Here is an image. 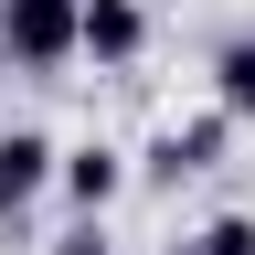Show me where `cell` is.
<instances>
[{
  "label": "cell",
  "mask_w": 255,
  "mask_h": 255,
  "mask_svg": "<svg viewBox=\"0 0 255 255\" xmlns=\"http://www.w3.org/2000/svg\"><path fill=\"white\" fill-rule=\"evenodd\" d=\"M0 53L32 85H64L85 64V0H0Z\"/></svg>",
  "instance_id": "obj_1"
},
{
  "label": "cell",
  "mask_w": 255,
  "mask_h": 255,
  "mask_svg": "<svg viewBox=\"0 0 255 255\" xmlns=\"http://www.w3.org/2000/svg\"><path fill=\"white\" fill-rule=\"evenodd\" d=\"M234 138H245V117H234V107L213 96V107H191V117H170V128H159V138L138 149V181H149V191H181V181H213L223 159H234Z\"/></svg>",
  "instance_id": "obj_2"
},
{
  "label": "cell",
  "mask_w": 255,
  "mask_h": 255,
  "mask_svg": "<svg viewBox=\"0 0 255 255\" xmlns=\"http://www.w3.org/2000/svg\"><path fill=\"white\" fill-rule=\"evenodd\" d=\"M53 181H64V138H53V128H32V117L0 128V223H21Z\"/></svg>",
  "instance_id": "obj_3"
},
{
  "label": "cell",
  "mask_w": 255,
  "mask_h": 255,
  "mask_svg": "<svg viewBox=\"0 0 255 255\" xmlns=\"http://www.w3.org/2000/svg\"><path fill=\"white\" fill-rule=\"evenodd\" d=\"M149 43H159L149 0H85V64H96V75H138Z\"/></svg>",
  "instance_id": "obj_4"
},
{
  "label": "cell",
  "mask_w": 255,
  "mask_h": 255,
  "mask_svg": "<svg viewBox=\"0 0 255 255\" xmlns=\"http://www.w3.org/2000/svg\"><path fill=\"white\" fill-rule=\"evenodd\" d=\"M128 181H138V159H128L117 138H75V149H64V181H53V191H64L75 213H107Z\"/></svg>",
  "instance_id": "obj_5"
},
{
  "label": "cell",
  "mask_w": 255,
  "mask_h": 255,
  "mask_svg": "<svg viewBox=\"0 0 255 255\" xmlns=\"http://www.w3.org/2000/svg\"><path fill=\"white\" fill-rule=\"evenodd\" d=\"M213 96L255 128V32H223V43H213Z\"/></svg>",
  "instance_id": "obj_6"
},
{
  "label": "cell",
  "mask_w": 255,
  "mask_h": 255,
  "mask_svg": "<svg viewBox=\"0 0 255 255\" xmlns=\"http://www.w3.org/2000/svg\"><path fill=\"white\" fill-rule=\"evenodd\" d=\"M43 255H117V234H107V213H75V223H64Z\"/></svg>",
  "instance_id": "obj_7"
},
{
  "label": "cell",
  "mask_w": 255,
  "mask_h": 255,
  "mask_svg": "<svg viewBox=\"0 0 255 255\" xmlns=\"http://www.w3.org/2000/svg\"><path fill=\"white\" fill-rule=\"evenodd\" d=\"M202 245H213V255H255V213H213Z\"/></svg>",
  "instance_id": "obj_8"
},
{
  "label": "cell",
  "mask_w": 255,
  "mask_h": 255,
  "mask_svg": "<svg viewBox=\"0 0 255 255\" xmlns=\"http://www.w3.org/2000/svg\"><path fill=\"white\" fill-rule=\"evenodd\" d=\"M170 255H213V245H202V234H181V245H170Z\"/></svg>",
  "instance_id": "obj_9"
},
{
  "label": "cell",
  "mask_w": 255,
  "mask_h": 255,
  "mask_svg": "<svg viewBox=\"0 0 255 255\" xmlns=\"http://www.w3.org/2000/svg\"><path fill=\"white\" fill-rule=\"evenodd\" d=\"M0 75H11V53H0Z\"/></svg>",
  "instance_id": "obj_10"
}]
</instances>
